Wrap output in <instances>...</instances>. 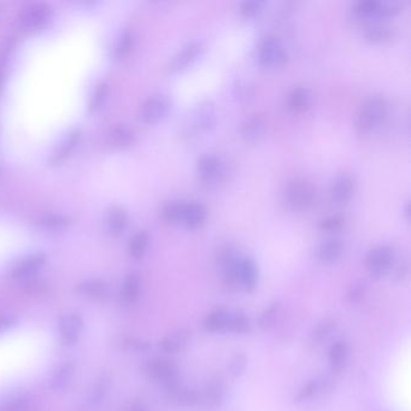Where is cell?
Masks as SVG:
<instances>
[{
	"mask_svg": "<svg viewBox=\"0 0 411 411\" xmlns=\"http://www.w3.org/2000/svg\"><path fill=\"white\" fill-rule=\"evenodd\" d=\"M166 390L169 391L173 402L180 407H192L195 404H198V392L185 386L180 380L166 387Z\"/></svg>",
	"mask_w": 411,
	"mask_h": 411,
	"instance_id": "obj_22",
	"label": "cell"
},
{
	"mask_svg": "<svg viewBox=\"0 0 411 411\" xmlns=\"http://www.w3.org/2000/svg\"><path fill=\"white\" fill-rule=\"evenodd\" d=\"M344 250L345 243L341 238H329L319 246L317 258L324 263H333L341 257Z\"/></svg>",
	"mask_w": 411,
	"mask_h": 411,
	"instance_id": "obj_20",
	"label": "cell"
},
{
	"mask_svg": "<svg viewBox=\"0 0 411 411\" xmlns=\"http://www.w3.org/2000/svg\"><path fill=\"white\" fill-rule=\"evenodd\" d=\"M228 331L235 333V334H246L251 331V324H250L249 316L246 315V312H243V310L231 312Z\"/></svg>",
	"mask_w": 411,
	"mask_h": 411,
	"instance_id": "obj_32",
	"label": "cell"
},
{
	"mask_svg": "<svg viewBox=\"0 0 411 411\" xmlns=\"http://www.w3.org/2000/svg\"><path fill=\"white\" fill-rule=\"evenodd\" d=\"M246 367H247V357L245 353L237 352L229 361L228 373L232 378H240L243 374L245 373Z\"/></svg>",
	"mask_w": 411,
	"mask_h": 411,
	"instance_id": "obj_39",
	"label": "cell"
},
{
	"mask_svg": "<svg viewBox=\"0 0 411 411\" xmlns=\"http://www.w3.org/2000/svg\"><path fill=\"white\" fill-rule=\"evenodd\" d=\"M378 0H360L353 6V13L360 18H375Z\"/></svg>",
	"mask_w": 411,
	"mask_h": 411,
	"instance_id": "obj_41",
	"label": "cell"
},
{
	"mask_svg": "<svg viewBox=\"0 0 411 411\" xmlns=\"http://www.w3.org/2000/svg\"><path fill=\"white\" fill-rule=\"evenodd\" d=\"M263 6H264V1H261V0H246L241 3L239 11L244 17H252L257 15Z\"/></svg>",
	"mask_w": 411,
	"mask_h": 411,
	"instance_id": "obj_44",
	"label": "cell"
},
{
	"mask_svg": "<svg viewBox=\"0 0 411 411\" xmlns=\"http://www.w3.org/2000/svg\"><path fill=\"white\" fill-rule=\"evenodd\" d=\"M349 360V345L344 341H338L329 350V367L333 372H341Z\"/></svg>",
	"mask_w": 411,
	"mask_h": 411,
	"instance_id": "obj_24",
	"label": "cell"
},
{
	"mask_svg": "<svg viewBox=\"0 0 411 411\" xmlns=\"http://www.w3.org/2000/svg\"><path fill=\"white\" fill-rule=\"evenodd\" d=\"M111 142L117 146H127L134 140L133 130L125 125H118L114 127L110 133Z\"/></svg>",
	"mask_w": 411,
	"mask_h": 411,
	"instance_id": "obj_36",
	"label": "cell"
},
{
	"mask_svg": "<svg viewBox=\"0 0 411 411\" xmlns=\"http://www.w3.org/2000/svg\"><path fill=\"white\" fill-rule=\"evenodd\" d=\"M345 223V219L341 215H331V216L324 217L319 222V227L324 231H338L341 229Z\"/></svg>",
	"mask_w": 411,
	"mask_h": 411,
	"instance_id": "obj_45",
	"label": "cell"
},
{
	"mask_svg": "<svg viewBox=\"0 0 411 411\" xmlns=\"http://www.w3.org/2000/svg\"><path fill=\"white\" fill-rule=\"evenodd\" d=\"M105 96V88L102 87L97 91V94L93 98V106H98L102 103V100L104 99Z\"/></svg>",
	"mask_w": 411,
	"mask_h": 411,
	"instance_id": "obj_48",
	"label": "cell"
},
{
	"mask_svg": "<svg viewBox=\"0 0 411 411\" xmlns=\"http://www.w3.org/2000/svg\"><path fill=\"white\" fill-rule=\"evenodd\" d=\"M106 226L110 232L114 234H118L125 228L127 226V215L121 209H114L108 215L106 219Z\"/></svg>",
	"mask_w": 411,
	"mask_h": 411,
	"instance_id": "obj_37",
	"label": "cell"
},
{
	"mask_svg": "<svg viewBox=\"0 0 411 411\" xmlns=\"http://www.w3.org/2000/svg\"><path fill=\"white\" fill-rule=\"evenodd\" d=\"M363 34L369 42H385L395 37V30L386 22L375 21L366 25Z\"/></svg>",
	"mask_w": 411,
	"mask_h": 411,
	"instance_id": "obj_23",
	"label": "cell"
},
{
	"mask_svg": "<svg viewBox=\"0 0 411 411\" xmlns=\"http://www.w3.org/2000/svg\"><path fill=\"white\" fill-rule=\"evenodd\" d=\"M229 162L216 154H204L197 162V174L207 185L222 183L229 173Z\"/></svg>",
	"mask_w": 411,
	"mask_h": 411,
	"instance_id": "obj_3",
	"label": "cell"
},
{
	"mask_svg": "<svg viewBox=\"0 0 411 411\" xmlns=\"http://www.w3.org/2000/svg\"><path fill=\"white\" fill-rule=\"evenodd\" d=\"M129 411H146L145 407H140V405H134L133 407H130Z\"/></svg>",
	"mask_w": 411,
	"mask_h": 411,
	"instance_id": "obj_50",
	"label": "cell"
},
{
	"mask_svg": "<svg viewBox=\"0 0 411 411\" xmlns=\"http://www.w3.org/2000/svg\"><path fill=\"white\" fill-rule=\"evenodd\" d=\"M266 130V117L261 112H252L241 122L240 134L246 142H258L264 135Z\"/></svg>",
	"mask_w": 411,
	"mask_h": 411,
	"instance_id": "obj_13",
	"label": "cell"
},
{
	"mask_svg": "<svg viewBox=\"0 0 411 411\" xmlns=\"http://www.w3.org/2000/svg\"><path fill=\"white\" fill-rule=\"evenodd\" d=\"M171 108V98L163 93H156L149 96L142 104L140 117L145 123H157L168 115Z\"/></svg>",
	"mask_w": 411,
	"mask_h": 411,
	"instance_id": "obj_8",
	"label": "cell"
},
{
	"mask_svg": "<svg viewBox=\"0 0 411 411\" xmlns=\"http://www.w3.org/2000/svg\"><path fill=\"white\" fill-rule=\"evenodd\" d=\"M367 293V283L364 280H358L349 287L348 293H346V299L348 302L351 304H357L363 300L366 297Z\"/></svg>",
	"mask_w": 411,
	"mask_h": 411,
	"instance_id": "obj_42",
	"label": "cell"
},
{
	"mask_svg": "<svg viewBox=\"0 0 411 411\" xmlns=\"http://www.w3.org/2000/svg\"><path fill=\"white\" fill-rule=\"evenodd\" d=\"M329 386H331V380L327 376H317V378L312 379L300 387V390L295 397V403L307 402L309 399L324 393V391L329 390Z\"/></svg>",
	"mask_w": 411,
	"mask_h": 411,
	"instance_id": "obj_18",
	"label": "cell"
},
{
	"mask_svg": "<svg viewBox=\"0 0 411 411\" xmlns=\"http://www.w3.org/2000/svg\"><path fill=\"white\" fill-rule=\"evenodd\" d=\"M132 46H133V37L129 32H125V33L121 35L118 42H117L116 49H115L116 56L123 57V56L128 54L130 49H132Z\"/></svg>",
	"mask_w": 411,
	"mask_h": 411,
	"instance_id": "obj_46",
	"label": "cell"
},
{
	"mask_svg": "<svg viewBox=\"0 0 411 411\" xmlns=\"http://www.w3.org/2000/svg\"><path fill=\"white\" fill-rule=\"evenodd\" d=\"M316 198V188L314 183L307 178H293L287 183L285 200L293 210H307L312 207Z\"/></svg>",
	"mask_w": 411,
	"mask_h": 411,
	"instance_id": "obj_2",
	"label": "cell"
},
{
	"mask_svg": "<svg viewBox=\"0 0 411 411\" xmlns=\"http://www.w3.org/2000/svg\"><path fill=\"white\" fill-rule=\"evenodd\" d=\"M395 262V250L390 245H379L367 256V268L374 278H382L390 271Z\"/></svg>",
	"mask_w": 411,
	"mask_h": 411,
	"instance_id": "obj_7",
	"label": "cell"
},
{
	"mask_svg": "<svg viewBox=\"0 0 411 411\" xmlns=\"http://www.w3.org/2000/svg\"><path fill=\"white\" fill-rule=\"evenodd\" d=\"M73 374H74V368L70 363H64L62 366H59L52 376L51 387L54 390H61L63 387L67 386L73 378Z\"/></svg>",
	"mask_w": 411,
	"mask_h": 411,
	"instance_id": "obj_33",
	"label": "cell"
},
{
	"mask_svg": "<svg viewBox=\"0 0 411 411\" xmlns=\"http://www.w3.org/2000/svg\"><path fill=\"white\" fill-rule=\"evenodd\" d=\"M336 327V320L334 317L324 319L320 324L316 326L315 329H312V336H310L312 344H321L324 341H327Z\"/></svg>",
	"mask_w": 411,
	"mask_h": 411,
	"instance_id": "obj_28",
	"label": "cell"
},
{
	"mask_svg": "<svg viewBox=\"0 0 411 411\" xmlns=\"http://www.w3.org/2000/svg\"><path fill=\"white\" fill-rule=\"evenodd\" d=\"M39 224L46 231H62L69 224V220L63 215H46L39 220Z\"/></svg>",
	"mask_w": 411,
	"mask_h": 411,
	"instance_id": "obj_40",
	"label": "cell"
},
{
	"mask_svg": "<svg viewBox=\"0 0 411 411\" xmlns=\"http://www.w3.org/2000/svg\"><path fill=\"white\" fill-rule=\"evenodd\" d=\"M149 246V234L146 232H139L134 235L130 241V254L134 258H142L146 252V249Z\"/></svg>",
	"mask_w": 411,
	"mask_h": 411,
	"instance_id": "obj_38",
	"label": "cell"
},
{
	"mask_svg": "<svg viewBox=\"0 0 411 411\" xmlns=\"http://www.w3.org/2000/svg\"><path fill=\"white\" fill-rule=\"evenodd\" d=\"M146 376L152 382L168 387L179 381V368L174 361L168 358L156 357L149 360L145 367Z\"/></svg>",
	"mask_w": 411,
	"mask_h": 411,
	"instance_id": "obj_6",
	"label": "cell"
},
{
	"mask_svg": "<svg viewBox=\"0 0 411 411\" xmlns=\"http://www.w3.org/2000/svg\"><path fill=\"white\" fill-rule=\"evenodd\" d=\"M192 127L195 130H208L216 122L217 112L215 105L210 100L200 102L191 115Z\"/></svg>",
	"mask_w": 411,
	"mask_h": 411,
	"instance_id": "obj_12",
	"label": "cell"
},
{
	"mask_svg": "<svg viewBox=\"0 0 411 411\" xmlns=\"http://www.w3.org/2000/svg\"><path fill=\"white\" fill-rule=\"evenodd\" d=\"M186 202L183 200H171L164 204L162 208V216L169 223L183 222V210Z\"/></svg>",
	"mask_w": 411,
	"mask_h": 411,
	"instance_id": "obj_30",
	"label": "cell"
},
{
	"mask_svg": "<svg viewBox=\"0 0 411 411\" xmlns=\"http://www.w3.org/2000/svg\"><path fill=\"white\" fill-rule=\"evenodd\" d=\"M109 380L106 378L100 379L99 381L97 382L96 385L93 386L87 398L85 400V407H94L97 404L100 403V400L104 398L105 393L108 391Z\"/></svg>",
	"mask_w": 411,
	"mask_h": 411,
	"instance_id": "obj_35",
	"label": "cell"
},
{
	"mask_svg": "<svg viewBox=\"0 0 411 411\" xmlns=\"http://www.w3.org/2000/svg\"><path fill=\"white\" fill-rule=\"evenodd\" d=\"M17 324L16 317L11 315L0 316V333L11 329Z\"/></svg>",
	"mask_w": 411,
	"mask_h": 411,
	"instance_id": "obj_47",
	"label": "cell"
},
{
	"mask_svg": "<svg viewBox=\"0 0 411 411\" xmlns=\"http://www.w3.org/2000/svg\"><path fill=\"white\" fill-rule=\"evenodd\" d=\"M203 51L204 45L202 42H188L169 59L168 69L171 71L181 70L187 66H190L191 63L195 62V59H200Z\"/></svg>",
	"mask_w": 411,
	"mask_h": 411,
	"instance_id": "obj_11",
	"label": "cell"
},
{
	"mask_svg": "<svg viewBox=\"0 0 411 411\" xmlns=\"http://www.w3.org/2000/svg\"><path fill=\"white\" fill-rule=\"evenodd\" d=\"M241 257L237 249L233 246L224 245L217 252V264L221 270L224 286L229 291H235L239 287V266Z\"/></svg>",
	"mask_w": 411,
	"mask_h": 411,
	"instance_id": "obj_4",
	"label": "cell"
},
{
	"mask_svg": "<svg viewBox=\"0 0 411 411\" xmlns=\"http://www.w3.org/2000/svg\"><path fill=\"white\" fill-rule=\"evenodd\" d=\"M388 104L387 100L380 94H373L362 103L356 120V129L360 134L372 132L376 125H380L386 116Z\"/></svg>",
	"mask_w": 411,
	"mask_h": 411,
	"instance_id": "obj_1",
	"label": "cell"
},
{
	"mask_svg": "<svg viewBox=\"0 0 411 411\" xmlns=\"http://www.w3.org/2000/svg\"><path fill=\"white\" fill-rule=\"evenodd\" d=\"M403 8V3L398 0H378L376 10H375V18H387L398 13Z\"/></svg>",
	"mask_w": 411,
	"mask_h": 411,
	"instance_id": "obj_34",
	"label": "cell"
},
{
	"mask_svg": "<svg viewBox=\"0 0 411 411\" xmlns=\"http://www.w3.org/2000/svg\"><path fill=\"white\" fill-rule=\"evenodd\" d=\"M227 395V387L224 382L219 378H214L208 381L203 390L198 392V403L203 404L207 407H220L223 403Z\"/></svg>",
	"mask_w": 411,
	"mask_h": 411,
	"instance_id": "obj_9",
	"label": "cell"
},
{
	"mask_svg": "<svg viewBox=\"0 0 411 411\" xmlns=\"http://www.w3.org/2000/svg\"><path fill=\"white\" fill-rule=\"evenodd\" d=\"M257 283V263L250 256H243L239 266V287L244 292L252 293L256 290Z\"/></svg>",
	"mask_w": 411,
	"mask_h": 411,
	"instance_id": "obj_14",
	"label": "cell"
},
{
	"mask_svg": "<svg viewBox=\"0 0 411 411\" xmlns=\"http://www.w3.org/2000/svg\"><path fill=\"white\" fill-rule=\"evenodd\" d=\"M229 319H231V312L227 307H216L205 317L203 324L204 329L209 333L228 331Z\"/></svg>",
	"mask_w": 411,
	"mask_h": 411,
	"instance_id": "obj_19",
	"label": "cell"
},
{
	"mask_svg": "<svg viewBox=\"0 0 411 411\" xmlns=\"http://www.w3.org/2000/svg\"><path fill=\"white\" fill-rule=\"evenodd\" d=\"M281 310V303L274 302L270 304L269 307H266L261 315L258 317L257 326L262 331H268V329L274 327L276 321H278V314Z\"/></svg>",
	"mask_w": 411,
	"mask_h": 411,
	"instance_id": "obj_29",
	"label": "cell"
},
{
	"mask_svg": "<svg viewBox=\"0 0 411 411\" xmlns=\"http://www.w3.org/2000/svg\"><path fill=\"white\" fill-rule=\"evenodd\" d=\"M234 93L238 99L247 100L254 96V83L250 82L249 80H238L234 85Z\"/></svg>",
	"mask_w": 411,
	"mask_h": 411,
	"instance_id": "obj_43",
	"label": "cell"
},
{
	"mask_svg": "<svg viewBox=\"0 0 411 411\" xmlns=\"http://www.w3.org/2000/svg\"><path fill=\"white\" fill-rule=\"evenodd\" d=\"M404 214H405L407 219H409V216H410V205H409V203H407V205H405V209H404Z\"/></svg>",
	"mask_w": 411,
	"mask_h": 411,
	"instance_id": "obj_49",
	"label": "cell"
},
{
	"mask_svg": "<svg viewBox=\"0 0 411 411\" xmlns=\"http://www.w3.org/2000/svg\"><path fill=\"white\" fill-rule=\"evenodd\" d=\"M45 263V256L42 254H33L20 262L13 270V278H25L34 274Z\"/></svg>",
	"mask_w": 411,
	"mask_h": 411,
	"instance_id": "obj_25",
	"label": "cell"
},
{
	"mask_svg": "<svg viewBox=\"0 0 411 411\" xmlns=\"http://www.w3.org/2000/svg\"><path fill=\"white\" fill-rule=\"evenodd\" d=\"M83 331V321L81 316L69 314L63 316L59 322V333L63 344H74L79 339Z\"/></svg>",
	"mask_w": 411,
	"mask_h": 411,
	"instance_id": "obj_16",
	"label": "cell"
},
{
	"mask_svg": "<svg viewBox=\"0 0 411 411\" xmlns=\"http://www.w3.org/2000/svg\"><path fill=\"white\" fill-rule=\"evenodd\" d=\"M208 211L200 202H186L183 210V222L188 228H198L207 220Z\"/></svg>",
	"mask_w": 411,
	"mask_h": 411,
	"instance_id": "obj_21",
	"label": "cell"
},
{
	"mask_svg": "<svg viewBox=\"0 0 411 411\" xmlns=\"http://www.w3.org/2000/svg\"><path fill=\"white\" fill-rule=\"evenodd\" d=\"M192 341V331L190 329H178L173 332L166 334L163 338L159 346L164 352L176 353L181 352L186 349Z\"/></svg>",
	"mask_w": 411,
	"mask_h": 411,
	"instance_id": "obj_17",
	"label": "cell"
},
{
	"mask_svg": "<svg viewBox=\"0 0 411 411\" xmlns=\"http://www.w3.org/2000/svg\"><path fill=\"white\" fill-rule=\"evenodd\" d=\"M79 291L82 295L91 297V298H100V297L106 295L108 285L98 278H91V280H86L82 283H80Z\"/></svg>",
	"mask_w": 411,
	"mask_h": 411,
	"instance_id": "obj_31",
	"label": "cell"
},
{
	"mask_svg": "<svg viewBox=\"0 0 411 411\" xmlns=\"http://www.w3.org/2000/svg\"><path fill=\"white\" fill-rule=\"evenodd\" d=\"M142 290V280L140 276L132 273L125 278L122 287V298L125 304H134L137 302Z\"/></svg>",
	"mask_w": 411,
	"mask_h": 411,
	"instance_id": "obj_27",
	"label": "cell"
},
{
	"mask_svg": "<svg viewBox=\"0 0 411 411\" xmlns=\"http://www.w3.org/2000/svg\"><path fill=\"white\" fill-rule=\"evenodd\" d=\"M355 191V183L352 176L348 173L336 175L331 185V198L336 204H346L351 200Z\"/></svg>",
	"mask_w": 411,
	"mask_h": 411,
	"instance_id": "obj_15",
	"label": "cell"
},
{
	"mask_svg": "<svg viewBox=\"0 0 411 411\" xmlns=\"http://www.w3.org/2000/svg\"><path fill=\"white\" fill-rule=\"evenodd\" d=\"M312 103V93L304 86H297L288 94V106L295 112H303Z\"/></svg>",
	"mask_w": 411,
	"mask_h": 411,
	"instance_id": "obj_26",
	"label": "cell"
},
{
	"mask_svg": "<svg viewBox=\"0 0 411 411\" xmlns=\"http://www.w3.org/2000/svg\"><path fill=\"white\" fill-rule=\"evenodd\" d=\"M51 8L42 3H34L23 8L20 16L21 25L27 30H37L50 20Z\"/></svg>",
	"mask_w": 411,
	"mask_h": 411,
	"instance_id": "obj_10",
	"label": "cell"
},
{
	"mask_svg": "<svg viewBox=\"0 0 411 411\" xmlns=\"http://www.w3.org/2000/svg\"><path fill=\"white\" fill-rule=\"evenodd\" d=\"M287 59V50L283 40L274 34L263 37L258 47V61L262 67L268 69L281 67Z\"/></svg>",
	"mask_w": 411,
	"mask_h": 411,
	"instance_id": "obj_5",
	"label": "cell"
}]
</instances>
